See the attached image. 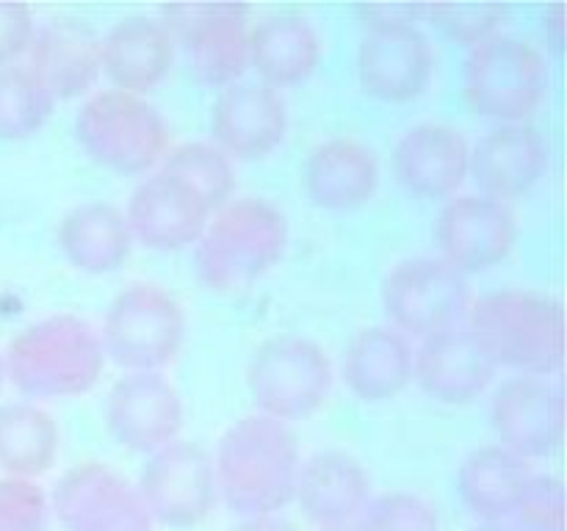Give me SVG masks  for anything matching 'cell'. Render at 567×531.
I'll return each mask as SVG.
<instances>
[{"label":"cell","instance_id":"1","mask_svg":"<svg viewBox=\"0 0 567 531\" xmlns=\"http://www.w3.org/2000/svg\"><path fill=\"white\" fill-rule=\"evenodd\" d=\"M299 446L288 424L244 415L227 426L214 454L216 492L238 518L280 514L293 501Z\"/></svg>","mask_w":567,"mask_h":531},{"label":"cell","instance_id":"2","mask_svg":"<svg viewBox=\"0 0 567 531\" xmlns=\"http://www.w3.org/2000/svg\"><path fill=\"white\" fill-rule=\"evenodd\" d=\"M465 326L493 363L526 376H554L565 360V310L551 293L502 288L471 299Z\"/></svg>","mask_w":567,"mask_h":531},{"label":"cell","instance_id":"3","mask_svg":"<svg viewBox=\"0 0 567 531\" xmlns=\"http://www.w3.org/2000/svg\"><path fill=\"white\" fill-rule=\"evenodd\" d=\"M6 379L28 398H70L92 391L105 365L100 332L72 313L25 326L3 352Z\"/></svg>","mask_w":567,"mask_h":531},{"label":"cell","instance_id":"4","mask_svg":"<svg viewBox=\"0 0 567 531\" xmlns=\"http://www.w3.org/2000/svg\"><path fill=\"white\" fill-rule=\"evenodd\" d=\"M288 219L264 197H238L221 205L194 243V266L203 285L216 293L244 291L282 258Z\"/></svg>","mask_w":567,"mask_h":531},{"label":"cell","instance_id":"5","mask_svg":"<svg viewBox=\"0 0 567 531\" xmlns=\"http://www.w3.org/2000/svg\"><path fill=\"white\" fill-rule=\"evenodd\" d=\"M75 136L94 164L120 175H142L169 149L164 114L142 94L103 88L75 114Z\"/></svg>","mask_w":567,"mask_h":531},{"label":"cell","instance_id":"6","mask_svg":"<svg viewBox=\"0 0 567 531\" xmlns=\"http://www.w3.org/2000/svg\"><path fill=\"white\" fill-rule=\"evenodd\" d=\"M463 88L474 114L502 125L526 122L546 100L548 61L526 39L493 33L468 48Z\"/></svg>","mask_w":567,"mask_h":531},{"label":"cell","instance_id":"7","mask_svg":"<svg viewBox=\"0 0 567 531\" xmlns=\"http://www.w3.org/2000/svg\"><path fill=\"white\" fill-rule=\"evenodd\" d=\"M186 341V310L155 282H133L111 299L100 343L125 371H161Z\"/></svg>","mask_w":567,"mask_h":531},{"label":"cell","instance_id":"8","mask_svg":"<svg viewBox=\"0 0 567 531\" xmlns=\"http://www.w3.org/2000/svg\"><path fill=\"white\" fill-rule=\"evenodd\" d=\"M247 385L260 415L280 424L305 420L319 413L330 396L332 363L310 337L275 335L249 357Z\"/></svg>","mask_w":567,"mask_h":531},{"label":"cell","instance_id":"9","mask_svg":"<svg viewBox=\"0 0 567 531\" xmlns=\"http://www.w3.org/2000/svg\"><path fill=\"white\" fill-rule=\"evenodd\" d=\"M468 304V277L443 258H404L382 280V308L404 337H426L463 324Z\"/></svg>","mask_w":567,"mask_h":531},{"label":"cell","instance_id":"10","mask_svg":"<svg viewBox=\"0 0 567 531\" xmlns=\"http://www.w3.org/2000/svg\"><path fill=\"white\" fill-rule=\"evenodd\" d=\"M161 22L205 86H227L249 66V6L169 3L161 6Z\"/></svg>","mask_w":567,"mask_h":531},{"label":"cell","instance_id":"11","mask_svg":"<svg viewBox=\"0 0 567 531\" xmlns=\"http://www.w3.org/2000/svg\"><path fill=\"white\" fill-rule=\"evenodd\" d=\"M136 490L153 523L172 529L203 523L219 501L214 454L203 442L177 437L158 451L147 454Z\"/></svg>","mask_w":567,"mask_h":531},{"label":"cell","instance_id":"12","mask_svg":"<svg viewBox=\"0 0 567 531\" xmlns=\"http://www.w3.org/2000/svg\"><path fill=\"white\" fill-rule=\"evenodd\" d=\"M50 512L64 531H153L136 485L105 462H78L53 487Z\"/></svg>","mask_w":567,"mask_h":531},{"label":"cell","instance_id":"13","mask_svg":"<svg viewBox=\"0 0 567 531\" xmlns=\"http://www.w3.org/2000/svg\"><path fill=\"white\" fill-rule=\"evenodd\" d=\"M491 426L498 446L526 462L548 457L565 437L563 385L551 376H509L491 398Z\"/></svg>","mask_w":567,"mask_h":531},{"label":"cell","instance_id":"14","mask_svg":"<svg viewBox=\"0 0 567 531\" xmlns=\"http://www.w3.org/2000/svg\"><path fill=\"white\" fill-rule=\"evenodd\" d=\"M437 258L460 274H476L502 263L518 241L513 208L487 194H454L435 221Z\"/></svg>","mask_w":567,"mask_h":531},{"label":"cell","instance_id":"15","mask_svg":"<svg viewBox=\"0 0 567 531\" xmlns=\"http://www.w3.org/2000/svg\"><path fill=\"white\" fill-rule=\"evenodd\" d=\"M183 398L161 371H125L105 398V426L122 448L153 454L177 440Z\"/></svg>","mask_w":567,"mask_h":531},{"label":"cell","instance_id":"16","mask_svg":"<svg viewBox=\"0 0 567 531\" xmlns=\"http://www.w3.org/2000/svg\"><path fill=\"white\" fill-rule=\"evenodd\" d=\"M286 131L288 105L280 88L264 81H233L216 94L210 133L230 160H255L275 153Z\"/></svg>","mask_w":567,"mask_h":531},{"label":"cell","instance_id":"17","mask_svg":"<svg viewBox=\"0 0 567 531\" xmlns=\"http://www.w3.org/2000/svg\"><path fill=\"white\" fill-rule=\"evenodd\" d=\"M210 214L208 202L186 180L158 169L136 183L125 219L133 241L158 252H175L197 243Z\"/></svg>","mask_w":567,"mask_h":531},{"label":"cell","instance_id":"18","mask_svg":"<svg viewBox=\"0 0 567 531\" xmlns=\"http://www.w3.org/2000/svg\"><path fill=\"white\" fill-rule=\"evenodd\" d=\"M435 72V50L419 25L365 31L358 48V81L365 94L408 103L426 92Z\"/></svg>","mask_w":567,"mask_h":531},{"label":"cell","instance_id":"19","mask_svg":"<svg viewBox=\"0 0 567 531\" xmlns=\"http://www.w3.org/2000/svg\"><path fill=\"white\" fill-rule=\"evenodd\" d=\"M293 501L316 529L354 525L371 501V476L358 457L341 448L316 451L299 465Z\"/></svg>","mask_w":567,"mask_h":531},{"label":"cell","instance_id":"20","mask_svg":"<svg viewBox=\"0 0 567 531\" xmlns=\"http://www.w3.org/2000/svg\"><path fill=\"white\" fill-rule=\"evenodd\" d=\"M493 374L496 368L465 321L421 337V346L413 348V379L441 404H471L487 391Z\"/></svg>","mask_w":567,"mask_h":531},{"label":"cell","instance_id":"21","mask_svg":"<svg viewBox=\"0 0 567 531\" xmlns=\"http://www.w3.org/2000/svg\"><path fill=\"white\" fill-rule=\"evenodd\" d=\"M468 158L463 131L443 122H421L404 131L393 147V175L415 197L446 199L468 177Z\"/></svg>","mask_w":567,"mask_h":531},{"label":"cell","instance_id":"22","mask_svg":"<svg viewBox=\"0 0 567 531\" xmlns=\"http://www.w3.org/2000/svg\"><path fill=\"white\" fill-rule=\"evenodd\" d=\"M546 169L548 142L529 122L496 125L476 142L468 158V171L480 194L502 202L535 188Z\"/></svg>","mask_w":567,"mask_h":531},{"label":"cell","instance_id":"23","mask_svg":"<svg viewBox=\"0 0 567 531\" xmlns=\"http://www.w3.org/2000/svg\"><path fill=\"white\" fill-rule=\"evenodd\" d=\"M28 70L44 83L53 100L86 94L97 83L100 37L78 20H48L33 31L28 44Z\"/></svg>","mask_w":567,"mask_h":531},{"label":"cell","instance_id":"24","mask_svg":"<svg viewBox=\"0 0 567 531\" xmlns=\"http://www.w3.org/2000/svg\"><path fill=\"white\" fill-rule=\"evenodd\" d=\"M175 39L147 14L122 17L100 39V64L114 88L144 94L158 86L175 61Z\"/></svg>","mask_w":567,"mask_h":531},{"label":"cell","instance_id":"25","mask_svg":"<svg viewBox=\"0 0 567 531\" xmlns=\"http://www.w3.org/2000/svg\"><path fill=\"white\" fill-rule=\"evenodd\" d=\"M380 186V160L358 138H327L305 164V191L316 208L352 210L369 202Z\"/></svg>","mask_w":567,"mask_h":531},{"label":"cell","instance_id":"26","mask_svg":"<svg viewBox=\"0 0 567 531\" xmlns=\"http://www.w3.org/2000/svg\"><path fill=\"white\" fill-rule=\"evenodd\" d=\"M343 382L360 402H388L413 382V346L393 326L377 324L354 332L343 352Z\"/></svg>","mask_w":567,"mask_h":531},{"label":"cell","instance_id":"27","mask_svg":"<svg viewBox=\"0 0 567 531\" xmlns=\"http://www.w3.org/2000/svg\"><path fill=\"white\" fill-rule=\"evenodd\" d=\"M321 59V37L299 11H275L249 28V64L269 86H291L313 75Z\"/></svg>","mask_w":567,"mask_h":531},{"label":"cell","instance_id":"28","mask_svg":"<svg viewBox=\"0 0 567 531\" xmlns=\"http://www.w3.org/2000/svg\"><path fill=\"white\" fill-rule=\"evenodd\" d=\"M59 247L64 258L86 274L116 271L133 249L125 210L103 199L75 205L59 221Z\"/></svg>","mask_w":567,"mask_h":531},{"label":"cell","instance_id":"29","mask_svg":"<svg viewBox=\"0 0 567 531\" xmlns=\"http://www.w3.org/2000/svg\"><path fill=\"white\" fill-rule=\"evenodd\" d=\"M532 479V465L504 446H482L457 470V496L480 523H504Z\"/></svg>","mask_w":567,"mask_h":531},{"label":"cell","instance_id":"30","mask_svg":"<svg viewBox=\"0 0 567 531\" xmlns=\"http://www.w3.org/2000/svg\"><path fill=\"white\" fill-rule=\"evenodd\" d=\"M59 424L33 402L0 407V470L11 479L33 481L59 457Z\"/></svg>","mask_w":567,"mask_h":531},{"label":"cell","instance_id":"31","mask_svg":"<svg viewBox=\"0 0 567 531\" xmlns=\"http://www.w3.org/2000/svg\"><path fill=\"white\" fill-rule=\"evenodd\" d=\"M53 105V94L25 64L0 66V142L37 136Z\"/></svg>","mask_w":567,"mask_h":531},{"label":"cell","instance_id":"32","mask_svg":"<svg viewBox=\"0 0 567 531\" xmlns=\"http://www.w3.org/2000/svg\"><path fill=\"white\" fill-rule=\"evenodd\" d=\"M161 169L186 180L208 202V208L214 214L221 205L230 202L233 191H236V169H233V160L216 144H177V147L166 149V155L161 158Z\"/></svg>","mask_w":567,"mask_h":531},{"label":"cell","instance_id":"33","mask_svg":"<svg viewBox=\"0 0 567 531\" xmlns=\"http://www.w3.org/2000/svg\"><path fill=\"white\" fill-rule=\"evenodd\" d=\"M358 531H441L435 507L413 492H382L371 496L360 518L354 520Z\"/></svg>","mask_w":567,"mask_h":531},{"label":"cell","instance_id":"34","mask_svg":"<svg viewBox=\"0 0 567 531\" xmlns=\"http://www.w3.org/2000/svg\"><path fill=\"white\" fill-rule=\"evenodd\" d=\"M507 14L509 9L504 3H430L424 9V17H430L443 37L465 48H474L498 33Z\"/></svg>","mask_w":567,"mask_h":531},{"label":"cell","instance_id":"35","mask_svg":"<svg viewBox=\"0 0 567 531\" xmlns=\"http://www.w3.org/2000/svg\"><path fill=\"white\" fill-rule=\"evenodd\" d=\"M509 531H565V487L557 476L532 473L518 503L504 520Z\"/></svg>","mask_w":567,"mask_h":531},{"label":"cell","instance_id":"36","mask_svg":"<svg viewBox=\"0 0 567 531\" xmlns=\"http://www.w3.org/2000/svg\"><path fill=\"white\" fill-rule=\"evenodd\" d=\"M50 501L37 481L0 479V531H48Z\"/></svg>","mask_w":567,"mask_h":531},{"label":"cell","instance_id":"37","mask_svg":"<svg viewBox=\"0 0 567 531\" xmlns=\"http://www.w3.org/2000/svg\"><path fill=\"white\" fill-rule=\"evenodd\" d=\"M37 22L31 6L0 0V66L14 64L31 44Z\"/></svg>","mask_w":567,"mask_h":531},{"label":"cell","instance_id":"38","mask_svg":"<svg viewBox=\"0 0 567 531\" xmlns=\"http://www.w3.org/2000/svg\"><path fill=\"white\" fill-rule=\"evenodd\" d=\"M424 9V3H360L354 6V14L365 31H374L391 25H419Z\"/></svg>","mask_w":567,"mask_h":531},{"label":"cell","instance_id":"39","mask_svg":"<svg viewBox=\"0 0 567 531\" xmlns=\"http://www.w3.org/2000/svg\"><path fill=\"white\" fill-rule=\"evenodd\" d=\"M230 531H297V525L282 514H260V518H241V523L233 525Z\"/></svg>","mask_w":567,"mask_h":531},{"label":"cell","instance_id":"40","mask_svg":"<svg viewBox=\"0 0 567 531\" xmlns=\"http://www.w3.org/2000/svg\"><path fill=\"white\" fill-rule=\"evenodd\" d=\"M565 14H567V6L565 3H554V6H548L546 20H543V28H546V37H548V42H551L554 50H563Z\"/></svg>","mask_w":567,"mask_h":531},{"label":"cell","instance_id":"41","mask_svg":"<svg viewBox=\"0 0 567 531\" xmlns=\"http://www.w3.org/2000/svg\"><path fill=\"white\" fill-rule=\"evenodd\" d=\"M468 531H509L504 523H476Z\"/></svg>","mask_w":567,"mask_h":531},{"label":"cell","instance_id":"42","mask_svg":"<svg viewBox=\"0 0 567 531\" xmlns=\"http://www.w3.org/2000/svg\"><path fill=\"white\" fill-rule=\"evenodd\" d=\"M6 385V363H3V354H0V391Z\"/></svg>","mask_w":567,"mask_h":531},{"label":"cell","instance_id":"43","mask_svg":"<svg viewBox=\"0 0 567 531\" xmlns=\"http://www.w3.org/2000/svg\"><path fill=\"white\" fill-rule=\"evenodd\" d=\"M354 531H358V529H354Z\"/></svg>","mask_w":567,"mask_h":531}]
</instances>
